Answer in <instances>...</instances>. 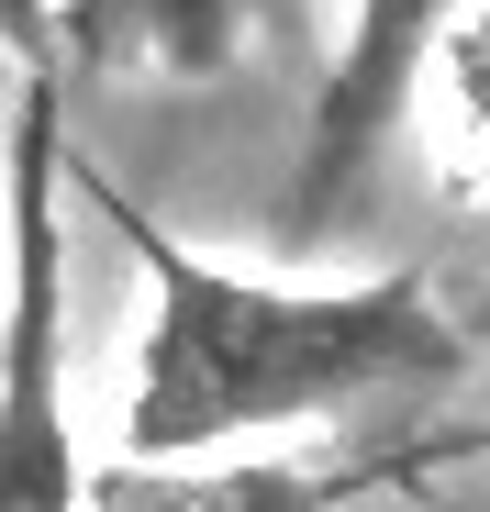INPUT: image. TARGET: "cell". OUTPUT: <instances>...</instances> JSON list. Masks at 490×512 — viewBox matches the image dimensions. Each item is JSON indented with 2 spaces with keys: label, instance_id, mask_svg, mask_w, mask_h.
<instances>
[{
  "label": "cell",
  "instance_id": "1",
  "mask_svg": "<svg viewBox=\"0 0 490 512\" xmlns=\"http://www.w3.org/2000/svg\"><path fill=\"white\" fill-rule=\"evenodd\" d=\"M67 190H90V212L145 268V346H134V390H123V468H190V457H223V446L290 435V423H323V412L446 390L468 368V323L435 301L424 268L346 279V290L245 279V268H212L201 245H179L101 167L67 156Z\"/></svg>",
  "mask_w": 490,
  "mask_h": 512
},
{
  "label": "cell",
  "instance_id": "2",
  "mask_svg": "<svg viewBox=\"0 0 490 512\" xmlns=\"http://www.w3.org/2000/svg\"><path fill=\"white\" fill-rule=\"evenodd\" d=\"M0 512H90L67 423V112L34 45L12 112V279H0Z\"/></svg>",
  "mask_w": 490,
  "mask_h": 512
},
{
  "label": "cell",
  "instance_id": "3",
  "mask_svg": "<svg viewBox=\"0 0 490 512\" xmlns=\"http://www.w3.org/2000/svg\"><path fill=\"white\" fill-rule=\"evenodd\" d=\"M457 23H468V0H346V34L323 56V90H312V123H301V167H290V201H279L290 245L346 223V201L368 190L379 145L401 134V112L435 78V45Z\"/></svg>",
  "mask_w": 490,
  "mask_h": 512
},
{
  "label": "cell",
  "instance_id": "4",
  "mask_svg": "<svg viewBox=\"0 0 490 512\" xmlns=\"http://www.w3.org/2000/svg\"><path fill=\"white\" fill-rule=\"evenodd\" d=\"M490 435H390V446H323V457H245V468H112L90 479V512H357L401 479H435L479 457Z\"/></svg>",
  "mask_w": 490,
  "mask_h": 512
},
{
  "label": "cell",
  "instance_id": "5",
  "mask_svg": "<svg viewBox=\"0 0 490 512\" xmlns=\"http://www.w3.org/2000/svg\"><path fill=\"white\" fill-rule=\"evenodd\" d=\"M301 34V0H56V67L78 78H223Z\"/></svg>",
  "mask_w": 490,
  "mask_h": 512
},
{
  "label": "cell",
  "instance_id": "6",
  "mask_svg": "<svg viewBox=\"0 0 490 512\" xmlns=\"http://www.w3.org/2000/svg\"><path fill=\"white\" fill-rule=\"evenodd\" d=\"M457 323H468V346H490V290H479V301H468Z\"/></svg>",
  "mask_w": 490,
  "mask_h": 512
}]
</instances>
